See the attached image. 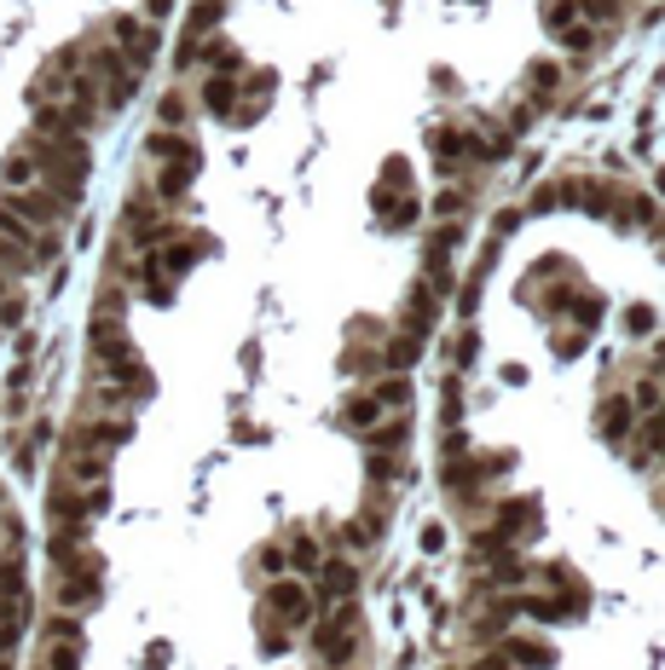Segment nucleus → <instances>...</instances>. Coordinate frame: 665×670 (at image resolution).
Returning <instances> with one entry per match:
<instances>
[{
    "label": "nucleus",
    "instance_id": "obj_38",
    "mask_svg": "<svg viewBox=\"0 0 665 670\" xmlns=\"http://www.w3.org/2000/svg\"><path fill=\"white\" fill-rule=\"evenodd\" d=\"M75 492H82V485H75ZM105 509H111V480H93L82 492V514L93 521V514H105Z\"/></svg>",
    "mask_w": 665,
    "mask_h": 670
},
{
    "label": "nucleus",
    "instance_id": "obj_28",
    "mask_svg": "<svg viewBox=\"0 0 665 670\" xmlns=\"http://www.w3.org/2000/svg\"><path fill=\"white\" fill-rule=\"evenodd\" d=\"M342 370H347V376H376V370H382V347L347 342V347H342Z\"/></svg>",
    "mask_w": 665,
    "mask_h": 670
},
{
    "label": "nucleus",
    "instance_id": "obj_44",
    "mask_svg": "<svg viewBox=\"0 0 665 670\" xmlns=\"http://www.w3.org/2000/svg\"><path fill=\"white\" fill-rule=\"evenodd\" d=\"M521 214H527V209H503V214L492 220V238H509V231L521 226Z\"/></svg>",
    "mask_w": 665,
    "mask_h": 670
},
{
    "label": "nucleus",
    "instance_id": "obj_50",
    "mask_svg": "<svg viewBox=\"0 0 665 670\" xmlns=\"http://www.w3.org/2000/svg\"><path fill=\"white\" fill-rule=\"evenodd\" d=\"M336 670H365V664H360V659H353V664H336Z\"/></svg>",
    "mask_w": 665,
    "mask_h": 670
},
{
    "label": "nucleus",
    "instance_id": "obj_43",
    "mask_svg": "<svg viewBox=\"0 0 665 670\" xmlns=\"http://www.w3.org/2000/svg\"><path fill=\"white\" fill-rule=\"evenodd\" d=\"M451 358H457V370H464V365H475V329H457V347H451Z\"/></svg>",
    "mask_w": 665,
    "mask_h": 670
},
{
    "label": "nucleus",
    "instance_id": "obj_13",
    "mask_svg": "<svg viewBox=\"0 0 665 670\" xmlns=\"http://www.w3.org/2000/svg\"><path fill=\"white\" fill-rule=\"evenodd\" d=\"M98 589H105V578H82V573H59L53 578V601L64 613H87L98 601Z\"/></svg>",
    "mask_w": 665,
    "mask_h": 670
},
{
    "label": "nucleus",
    "instance_id": "obj_6",
    "mask_svg": "<svg viewBox=\"0 0 665 670\" xmlns=\"http://www.w3.org/2000/svg\"><path fill=\"white\" fill-rule=\"evenodd\" d=\"M313 607H330V601H353V589H360V561L347 555H324L319 573H313Z\"/></svg>",
    "mask_w": 665,
    "mask_h": 670
},
{
    "label": "nucleus",
    "instance_id": "obj_22",
    "mask_svg": "<svg viewBox=\"0 0 665 670\" xmlns=\"http://www.w3.org/2000/svg\"><path fill=\"white\" fill-rule=\"evenodd\" d=\"M41 641H82V648H87V630H82V613H46L41 618Z\"/></svg>",
    "mask_w": 665,
    "mask_h": 670
},
{
    "label": "nucleus",
    "instance_id": "obj_2",
    "mask_svg": "<svg viewBox=\"0 0 665 670\" xmlns=\"http://www.w3.org/2000/svg\"><path fill=\"white\" fill-rule=\"evenodd\" d=\"M306 648H313L324 664H353L360 659V607L330 601L324 613H313V625H306Z\"/></svg>",
    "mask_w": 665,
    "mask_h": 670
},
{
    "label": "nucleus",
    "instance_id": "obj_47",
    "mask_svg": "<svg viewBox=\"0 0 665 670\" xmlns=\"http://www.w3.org/2000/svg\"><path fill=\"white\" fill-rule=\"evenodd\" d=\"M579 347H584V342H579V335H573V329H561V342H555V353H561V358H573Z\"/></svg>",
    "mask_w": 665,
    "mask_h": 670
},
{
    "label": "nucleus",
    "instance_id": "obj_7",
    "mask_svg": "<svg viewBox=\"0 0 665 670\" xmlns=\"http://www.w3.org/2000/svg\"><path fill=\"white\" fill-rule=\"evenodd\" d=\"M202 174V150L191 145V139H180V150H174V157H163V168H157V191L163 202H180L186 191H191V179Z\"/></svg>",
    "mask_w": 665,
    "mask_h": 670
},
{
    "label": "nucleus",
    "instance_id": "obj_19",
    "mask_svg": "<svg viewBox=\"0 0 665 670\" xmlns=\"http://www.w3.org/2000/svg\"><path fill=\"white\" fill-rule=\"evenodd\" d=\"M342 544H347V549H360V555H365V549H376V544H382V514H376V509L353 514V521L342 526Z\"/></svg>",
    "mask_w": 665,
    "mask_h": 670
},
{
    "label": "nucleus",
    "instance_id": "obj_5",
    "mask_svg": "<svg viewBox=\"0 0 665 670\" xmlns=\"http://www.w3.org/2000/svg\"><path fill=\"white\" fill-rule=\"evenodd\" d=\"M272 618H284L290 630H301V625H313V589H306L301 578H267V601H261Z\"/></svg>",
    "mask_w": 665,
    "mask_h": 670
},
{
    "label": "nucleus",
    "instance_id": "obj_45",
    "mask_svg": "<svg viewBox=\"0 0 665 670\" xmlns=\"http://www.w3.org/2000/svg\"><path fill=\"white\" fill-rule=\"evenodd\" d=\"M174 18V0H145V23H168Z\"/></svg>",
    "mask_w": 665,
    "mask_h": 670
},
{
    "label": "nucleus",
    "instance_id": "obj_15",
    "mask_svg": "<svg viewBox=\"0 0 665 670\" xmlns=\"http://www.w3.org/2000/svg\"><path fill=\"white\" fill-rule=\"evenodd\" d=\"M596 428H602V440L620 446L625 433L636 428V405H631V394H607V399H602V410H596Z\"/></svg>",
    "mask_w": 665,
    "mask_h": 670
},
{
    "label": "nucleus",
    "instance_id": "obj_29",
    "mask_svg": "<svg viewBox=\"0 0 665 670\" xmlns=\"http://www.w3.org/2000/svg\"><path fill=\"white\" fill-rule=\"evenodd\" d=\"M0 272H7L12 283H18V278H35V261H30V243H7V238H0Z\"/></svg>",
    "mask_w": 665,
    "mask_h": 670
},
{
    "label": "nucleus",
    "instance_id": "obj_23",
    "mask_svg": "<svg viewBox=\"0 0 665 670\" xmlns=\"http://www.w3.org/2000/svg\"><path fill=\"white\" fill-rule=\"evenodd\" d=\"M371 394H376L382 410H412V376H394V370H388V376H376Z\"/></svg>",
    "mask_w": 665,
    "mask_h": 670
},
{
    "label": "nucleus",
    "instance_id": "obj_46",
    "mask_svg": "<svg viewBox=\"0 0 665 670\" xmlns=\"http://www.w3.org/2000/svg\"><path fill=\"white\" fill-rule=\"evenodd\" d=\"M18 318H23V295L12 290L7 301H0V324H18Z\"/></svg>",
    "mask_w": 665,
    "mask_h": 670
},
{
    "label": "nucleus",
    "instance_id": "obj_16",
    "mask_svg": "<svg viewBox=\"0 0 665 670\" xmlns=\"http://www.w3.org/2000/svg\"><path fill=\"white\" fill-rule=\"evenodd\" d=\"M197 105L202 111H209V116H232L238 105H243V93H238V82H232V75H209V82H202V93H197Z\"/></svg>",
    "mask_w": 665,
    "mask_h": 670
},
{
    "label": "nucleus",
    "instance_id": "obj_4",
    "mask_svg": "<svg viewBox=\"0 0 665 670\" xmlns=\"http://www.w3.org/2000/svg\"><path fill=\"white\" fill-rule=\"evenodd\" d=\"M127 433H134V422H127V417H93L87 428L70 433L64 451H70V457H98V462H111V451L127 446Z\"/></svg>",
    "mask_w": 665,
    "mask_h": 670
},
{
    "label": "nucleus",
    "instance_id": "obj_14",
    "mask_svg": "<svg viewBox=\"0 0 665 670\" xmlns=\"http://www.w3.org/2000/svg\"><path fill=\"white\" fill-rule=\"evenodd\" d=\"M434 318H440V295H434L428 283L417 278L412 290H405V301H399V324H412V329H423V335H428V329H434Z\"/></svg>",
    "mask_w": 665,
    "mask_h": 670
},
{
    "label": "nucleus",
    "instance_id": "obj_49",
    "mask_svg": "<svg viewBox=\"0 0 665 670\" xmlns=\"http://www.w3.org/2000/svg\"><path fill=\"white\" fill-rule=\"evenodd\" d=\"M7 295H12V278H7V272H0V301H7Z\"/></svg>",
    "mask_w": 665,
    "mask_h": 670
},
{
    "label": "nucleus",
    "instance_id": "obj_8",
    "mask_svg": "<svg viewBox=\"0 0 665 670\" xmlns=\"http://www.w3.org/2000/svg\"><path fill=\"white\" fill-rule=\"evenodd\" d=\"M0 197H7L12 209H18L23 220H30L35 231H59V226L70 220V209H64V202H59L53 191H46V186H23V191H0Z\"/></svg>",
    "mask_w": 665,
    "mask_h": 670
},
{
    "label": "nucleus",
    "instance_id": "obj_26",
    "mask_svg": "<svg viewBox=\"0 0 665 670\" xmlns=\"http://www.w3.org/2000/svg\"><path fill=\"white\" fill-rule=\"evenodd\" d=\"M82 653H87L82 641H46L35 670H82Z\"/></svg>",
    "mask_w": 665,
    "mask_h": 670
},
{
    "label": "nucleus",
    "instance_id": "obj_37",
    "mask_svg": "<svg viewBox=\"0 0 665 670\" xmlns=\"http://www.w3.org/2000/svg\"><path fill=\"white\" fill-rule=\"evenodd\" d=\"M631 405L643 410V417H659V370H648L643 381H636V394H631Z\"/></svg>",
    "mask_w": 665,
    "mask_h": 670
},
{
    "label": "nucleus",
    "instance_id": "obj_12",
    "mask_svg": "<svg viewBox=\"0 0 665 670\" xmlns=\"http://www.w3.org/2000/svg\"><path fill=\"white\" fill-rule=\"evenodd\" d=\"M498 653L516 664V670H550L555 664V648L539 636H498Z\"/></svg>",
    "mask_w": 665,
    "mask_h": 670
},
{
    "label": "nucleus",
    "instance_id": "obj_36",
    "mask_svg": "<svg viewBox=\"0 0 665 670\" xmlns=\"http://www.w3.org/2000/svg\"><path fill=\"white\" fill-rule=\"evenodd\" d=\"M568 23H579V0H544V30L561 35Z\"/></svg>",
    "mask_w": 665,
    "mask_h": 670
},
{
    "label": "nucleus",
    "instance_id": "obj_1",
    "mask_svg": "<svg viewBox=\"0 0 665 670\" xmlns=\"http://www.w3.org/2000/svg\"><path fill=\"white\" fill-rule=\"evenodd\" d=\"M23 150H30V163H35V186H46L64 209H75L87 191V174H93V150L87 139H23Z\"/></svg>",
    "mask_w": 665,
    "mask_h": 670
},
{
    "label": "nucleus",
    "instance_id": "obj_31",
    "mask_svg": "<svg viewBox=\"0 0 665 670\" xmlns=\"http://www.w3.org/2000/svg\"><path fill=\"white\" fill-rule=\"evenodd\" d=\"M290 641H295V630L284 625V618H272V613L261 607V648H267V653H290Z\"/></svg>",
    "mask_w": 665,
    "mask_h": 670
},
{
    "label": "nucleus",
    "instance_id": "obj_33",
    "mask_svg": "<svg viewBox=\"0 0 665 670\" xmlns=\"http://www.w3.org/2000/svg\"><path fill=\"white\" fill-rule=\"evenodd\" d=\"M0 238H7V243H30V238H35V226L23 220L7 197H0Z\"/></svg>",
    "mask_w": 665,
    "mask_h": 670
},
{
    "label": "nucleus",
    "instance_id": "obj_41",
    "mask_svg": "<svg viewBox=\"0 0 665 670\" xmlns=\"http://www.w3.org/2000/svg\"><path fill=\"white\" fill-rule=\"evenodd\" d=\"M347 342H365V347H382V318H360L353 324V335Z\"/></svg>",
    "mask_w": 665,
    "mask_h": 670
},
{
    "label": "nucleus",
    "instance_id": "obj_30",
    "mask_svg": "<svg viewBox=\"0 0 665 670\" xmlns=\"http://www.w3.org/2000/svg\"><path fill=\"white\" fill-rule=\"evenodd\" d=\"M579 18H584V23H602V30H620L625 0H579Z\"/></svg>",
    "mask_w": 665,
    "mask_h": 670
},
{
    "label": "nucleus",
    "instance_id": "obj_25",
    "mask_svg": "<svg viewBox=\"0 0 665 670\" xmlns=\"http://www.w3.org/2000/svg\"><path fill=\"white\" fill-rule=\"evenodd\" d=\"M157 122L168 127V134H186V127H191V98L168 87V93L157 98Z\"/></svg>",
    "mask_w": 665,
    "mask_h": 670
},
{
    "label": "nucleus",
    "instance_id": "obj_32",
    "mask_svg": "<svg viewBox=\"0 0 665 670\" xmlns=\"http://www.w3.org/2000/svg\"><path fill=\"white\" fill-rule=\"evenodd\" d=\"M561 313H573L584 329H596L602 313H607V301H602V295H568V306H561Z\"/></svg>",
    "mask_w": 665,
    "mask_h": 670
},
{
    "label": "nucleus",
    "instance_id": "obj_39",
    "mask_svg": "<svg viewBox=\"0 0 665 670\" xmlns=\"http://www.w3.org/2000/svg\"><path fill=\"white\" fill-rule=\"evenodd\" d=\"M272 87H278L272 70H249L243 82H238V93H249V98H272Z\"/></svg>",
    "mask_w": 665,
    "mask_h": 670
},
{
    "label": "nucleus",
    "instance_id": "obj_3",
    "mask_svg": "<svg viewBox=\"0 0 665 670\" xmlns=\"http://www.w3.org/2000/svg\"><path fill=\"white\" fill-rule=\"evenodd\" d=\"M105 41H111L139 75L157 64V23H145V18H134V12H116V18H111V30H105Z\"/></svg>",
    "mask_w": 665,
    "mask_h": 670
},
{
    "label": "nucleus",
    "instance_id": "obj_11",
    "mask_svg": "<svg viewBox=\"0 0 665 670\" xmlns=\"http://www.w3.org/2000/svg\"><path fill=\"white\" fill-rule=\"evenodd\" d=\"M423 358V329L412 324H399L394 335H382V370H394V376H412V365Z\"/></svg>",
    "mask_w": 665,
    "mask_h": 670
},
{
    "label": "nucleus",
    "instance_id": "obj_10",
    "mask_svg": "<svg viewBox=\"0 0 665 670\" xmlns=\"http://www.w3.org/2000/svg\"><path fill=\"white\" fill-rule=\"evenodd\" d=\"M35 139H87V127L64 98H35Z\"/></svg>",
    "mask_w": 665,
    "mask_h": 670
},
{
    "label": "nucleus",
    "instance_id": "obj_18",
    "mask_svg": "<svg viewBox=\"0 0 665 670\" xmlns=\"http://www.w3.org/2000/svg\"><path fill=\"white\" fill-rule=\"evenodd\" d=\"M284 561H290V573H301V578H313V573H319V561H324V544H319V537H313V532L301 526V532L290 537V549H284Z\"/></svg>",
    "mask_w": 665,
    "mask_h": 670
},
{
    "label": "nucleus",
    "instance_id": "obj_34",
    "mask_svg": "<svg viewBox=\"0 0 665 670\" xmlns=\"http://www.w3.org/2000/svg\"><path fill=\"white\" fill-rule=\"evenodd\" d=\"M527 87H532V93H539V98H550V93L561 87V64H550V59H539V64H532V70H527Z\"/></svg>",
    "mask_w": 665,
    "mask_h": 670
},
{
    "label": "nucleus",
    "instance_id": "obj_21",
    "mask_svg": "<svg viewBox=\"0 0 665 670\" xmlns=\"http://www.w3.org/2000/svg\"><path fill=\"white\" fill-rule=\"evenodd\" d=\"M220 18H226V0H191V12H186V35L209 41V35L220 30Z\"/></svg>",
    "mask_w": 665,
    "mask_h": 670
},
{
    "label": "nucleus",
    "instance_id": "obj_40",
    "mask_svg": "<svg viewBox=\"0 0 665 670\" xmlns=\"http://www.w3.org/2000/svg\"><path fill=\"white\" fill-rule=\"evenodd\" d=\"M254 566H261L267 578H284V573H290V561H284V544H267L261 555H254Z\"/></svg>",
    "mask_w": 665,
    "mask_h": 670
},
{
    "label": "nucleus",
    "instance_id": "obj_51",
    "mask_svg": "<svg viewBox=\"0 0 665 670\" xmlns=\"http://www.w3.org/2000/svg\"><path fill=\"white\" fill-rule=\"evenodd\" d=\"M0 670H12V659H7V653H0Z\"/></svg>",
    "mask_w": 665,
    "mask_h": 670
},
{
    "label": "nucleus",
    "instance_id": "obj_9",
    "mask_svg": "<svg viewBox=\"0 0 665 670\" xmlns=\"http://www.w3.org/2000/svg\"><path fill=\"white\" fill-rule=\"evenodd\" d=\"M360 440H365L371 457H405L412 451V410H388V417H382L376 428H365Z\"/></svg>",
    "mask_w": 665,
    "mask_h": 670
},
{
    "label": "nucleus",
    "instance_id": "obj_42",
    "mask_svg": "<svg viewBox=\"0 0 665 670\" xmlns=\"http://www.w3.org/2000/svg\"><path fill=\"white\" fill-rule=\"evenodd\" d=\"M625 329H631V335H648V329H654V306H631V313H625Z\"/></svg>",
    "mask_w": 665,
    "mask_h": 670
},
{
    "label": "nucleus",
    "instance_id": "obj_24",
    "mask_svg": "<svg viewBox=\"0 0 665 670\" xmlns=\"http://www.w3.org/2000/svg\"><path fill=\"white\" fill-rule=\"evenodd\" d=\"M30 596V573H23V555H0V601H23Z\"/></svg>",
    "mask_w": 665,
    "mask_h": 670
},
{
    "label": "nucleus",
    "instance_id": "obj_17",
    "mask_svg": "<svg viewBox=\"0 0 665 670\" xmlns=\"http://www.w3.org/2000/svg\"><path fill=\"white\" fill-rule=\"evenodd\" d=\"M382 417H388V410L376 405V394H347V399H342V428H347V433H365V428H376Z\"/></svg>",
    "mask_w": 665,
    "mask_h": 670
},
{
    "label": "nucleus",
    "instance_id": "obj_27",
    "mask_svg": "<svg viewBox=\"0 0 665 670\" xmlns=\"http://www.w3.org/2000/svg\"><path fill=\"white\" fill-rule=\"evenodd\" d=\"M0 186H7V191H23V186H35V163H30V150H12V157L7 163H0Z\"/></svg>",
    "mask_w": 665,
    "mask_h": 670
},
{
    "label": "nucleus",
    "instance_id": "obj_20",
    "mask_svg": "<svg viewBox=\"0 0 665 670\" xmlns=\"http://www.w3.org/2000/svg\"><path fill=\"white\" fill-rule=\"evenodd\" d=\"M202 64H209L215 75H232V82L243 75V53H238L232 41H220V35H209V41H202Z\"/></svg>",
    "mask_w": 665,
    "mask_h": 670
},
{
    "label": "nucleus",
    "instance_id": "obj_48",
    "mask_svg": "<svg viewBox=\"0 0 665 670\" xmlns=\"http://www.w3.org/2000/svg\"><path fill=\"white\" fill-rule=\"evenodd\" d=\"M423 549H428V555L446 549V526H428V532H423Z\"/></svg>",
    "mask_w": 665,
    "mask_h": 670
},
{
    "label": "nucleus",
    "instance_id": "obj_35",
    "mask_svg": "<svg viewBox=\"0 0 665 670\" xmlns=\"http://www.w3.org/2000/svg\"><path fill=\"white\" fill-rule=\"evenodd\" d=\"M434 214H440V220H464L469 214V191L464 186H446L440 197H434Z\"/></svg>",
    "mask_w": 665,
    "mask_h": 670
}]
</instances>
